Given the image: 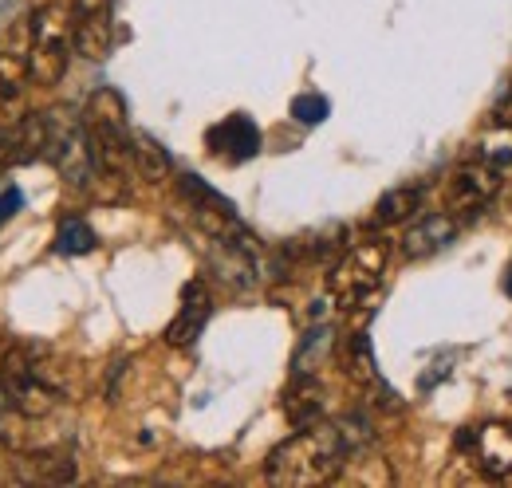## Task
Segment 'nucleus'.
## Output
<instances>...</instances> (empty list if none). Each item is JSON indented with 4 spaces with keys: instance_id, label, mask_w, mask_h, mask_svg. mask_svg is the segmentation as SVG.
<instances>
[{
    "instance_id": "obj_1",
    "label": "nucleus",
    "mask_w": 512,
    "mask_h": 488,
    "mask_svg": "<svg viewBox=\"0 0 512 488\" xmlns=\"http://www.w3.org/2000/svg\"><path fill=\"white\" fill-rule=\"evenodd\" d=\"M347 465V433L331 422H316L292 433L268 457V481L280 488L327 485Z\"/></svg>"
},
{
    "instance_id": "obj_2",
    "label": "nucleus",
    "mask_w": 512,
    "mask_h": 488,
    "mask_svg": "<svg viewBox=\"0 0 512 488\" xmlns=\"http://www.w3.org/2000/svg\"><path fill=\"white\" fill-rule=\"evenodd\" d=\"M83 134H87V150L99 174L119 178L130 166V130H127V107L119 99V91L103 87L87 99L83 107Z\"/></svg>"
},
{
    "instance_id": "obj_3",
    "label": "nucleus",
    "mask_w": 512,
    "mask_h": 488,
    "mask_svg": "<svg viewBox=\"0 0 512 488\" xmlns=\"http://www.w3.org/2000/svg\"><path fill=\"white\" fill-rule=\"evenodd\" d=\"M71 28H75V20H71L64 4H40L32 12V32H28V75H32V83L52 87V83L64 79L67 63H71V48H75Z\"/></svg>"
},
{
    "instance_id": "obj_4",
    "label": "nucleus",
    "mask_w": 512,
    "mask_h": 488,
    "mask_svg": "<svg viewBox=\"0 0 512 488\" xmlns=\"http://www.w3.org/2000/svg\"><path fill=\"white\" fill-rule=\"evenodd\" d=\"M386 260H390V244L386 241H359L355 248H347L343 260L331 268L327 292L343 307L367 304L383 284Z\"/></svg>"
},
{
    "instance_id": "obj_5",
    "label": "nucleus",
    "mask_w": 512,
    "mask_h": 488,
    "mask_svg": "<svg viewBox=\"0 0 512 488\" xmlns=\"http://www.w3.org/2000/svg\"><path fill=\"white\" fill-rule=\"evenodd\" d=\"M501 193V166L489 158H473L461 170H453L446 185V205L449 213H481L493 197Z\"/></svg>"
},
{
    "instance_id": "obj_6",
    "label": "nucleus",
    "mask_w": 512,
    "mask_h": 488,
    "mask_svg": "<svg viewBox=\"0 0 512 488\" xmlns=\"http://www.w3.org/2000/svg\"><path fill=\"white\" fill-rule=\"evenodd\" d=\"M75 52L83 60L99 63L111 56L115 32H111V0H75V28H71Z\"/></svg>"
},
{
    "instance_id": "obj_7",
    "label": "nucleus",
    "mask_w": 512,
    "mask_h": 488,
    "mask_svg": "<svg viewBox=\"0 0 512 488\" xmlns=\"http://www.w3.org/2000/svg\"><path fill=\"white\" fill-rule=\"evenodd\" d=\"M461 445L473 449L477 465L493 477H509L512 473V422H489L481 429L461 433Z\"/></svg>"
},
{
    "instance_id": "obj_8",
    "label": "nucleus",
    "mask_w": 512,
    "mask_h": 488,
    "mask_svg": "<svg viewBox=\"0 0 512 488\" xmlns=\"http://www.w3.org/2000/svg\"><path fill=\"white\" fill-rule=\"evenodd\" d=\"M209 154H217V158H225V162H245V158H253L256 146H260V130H256L253 119H245V115H229L225 122H217L213 130H209Z\"/></svg>"
},
{
    "instance_id": "obj_9",
    "label": "nucleus",
    "mask_w": 512,
    "mask_h": 488,
    "mask_svg": "<svg viewBox=\"0 0 512 488\" xmlns=\"http://www.w3.org/2000/svg\"><path fill=\"white\" fill-rule=\"evenodd\" d=\"M205 319H209V292H205V284H201V280H190V284H186V292H182V307H178L174 323L166 327V343H174V347L193 343V339L201 335Z\"/></svg>"
},
{
    "instance_id": "obj_10",
    "label": "nucleus",
    "mask_w": 512,
    "mask_h": 488,
    "mask_svg": "<svg viewBox=\"0 0 512 488\" xmlns=\"http://www.w3.org/2000/svg\"><path fill=\"white\" fill-rule=\"evenodd\" d=\"M457 237V217L453 213H434V217H422L406 237H402V256L406 260H422V256H434L442 252L449 241Z\"/></svg>"
},
{
    "instance_id": "obj_11",
    "label": "nucleus",
    "mask_w": 512,
    "mask_h": 488,
    "mask_svg": "<svg viewBox=\"0 0 512 488\" xmlns=\"http://www.w3.org/2000/svg\"><path fill=\"white\" fill-rule=\"evenodd\" d=\"M284 414H288V422H292L296 429L323 422V390L312 382V378L296 382V386L288 390V398H284Z\"/></svg>"
},
{
    "instance_id": "obj_12",
    "label": "nucleus",
    "mask_w": 512,
    "mask_h": 488,
    "mask_svg": "<svg viewBox=\"0 0 512 488\" xmlns=\"http://www.w3.org/2000/svg\"><path fill=\"white\" fill-rule=\"evenodd\" d=\"M130 166L146 182H162L170 174V154L150 134H130Z\"/></svg>"
},
{
    "instance_id": "obj_13",
    "label": "nucleus",
    "mask_w": 512,
    "mask_h": 488,
    "mask_svg": "<svg viewBox=\"0 0 512 488\" xmlns=\"http://www.w3.org/2000/svg\"><path fill=\"white\" fill-rule=\"evenodd\" d=\"M418 209H422V189L418 185H402V189H390L383 201L375 205V221L379 225H402Z\"/></svg>"
},
{
    "instance_id": "obj_14",
    "label": "nucleus",
    "mask_w": 512,
    "mask_h": 488,
    "mask_svg": "<svg viewBox=\"0 0 512 488\" xmlns=\"http://www.w3.org/2000/svg\"><path fill=\"white\" fill-rule=\"evenodd\" d=\"M56 248L67 252V256L91 252V248H95V233H91L83 221H64V225H60V241H56Z\"/></svg>"
},
{
    "instance_id": "obj_15",
    "label": "nucleus",
    "mask_w": 512,
    "mask_h": 488,
    "mask_svg": "<svg viewBox=\"0 0 512 488\" xmlns=\"http://www.w3.org/2000/svg\"><path fill=\"white\" fill-rule=\"evenodd\" d=\"M292 111H296V119H304V122H320L323 115H327V103H323V99H316V95H312V99H296V103H292Z\"/></svg>"
},
{
    "instance_id": "obj_16",
    "label": "nucleus",
    "mask_w": 512,
    "mask_h": 488,
    "mask_svg": "<svg viewBox=\"0 0 512 488\" xmlns=\"http://www.w3.org/2000/svg\"><path fill=\"white\" fill-rule=\"evenodd\" d=\"M24 8H28V0H0V28H16Z\"/></svg>"
},
{
    "instance_id": "obj_17",
    "label": "nucleus",
    "mask_w": 512,
    "mask_h": 488,
    "mask_svg": "<svg viewBox=\"0 0 512 488\" xmlns=\"http://www.w3.org/2000/svg\"><path fill=\"white\" fill-rule=\"evenodd\" d=\"M493 119H497V126H505V130H512V83H509V91L501 95V103H497Z\"/></svg>"
},
{
    "instance_id": "obj_18",
    "label": "nucleus",
    "mask_w": 512,
    "mask_h": 488,
    "mask_svg": "<svg viewBox=\"0 0 512 488\" xmlns=\"http://www.w3.org/2000/svg\"><path fill=\"white\" fill-rule=\"evenodd\" d=\"M20 201H24V197H20V189H12V185H8V189L0 193V221H4V217H12V213L20 209Z\"/></svg>"
},
{
    "instance_id": "obj_19",
    "label": "nucleus",
    "mask_w": 512,
    "mask_h": 488,
    "mask_svg": "<svg viewBox=\"0 0 512 488\" xmlns=\"http://www.w3.org/2000/svg\"><path fill=\"white\" fill-rule=\"evenodd\" d=\"M509 272H512V268H509ZM509 292H512V276H509Z\"/></svg>"
}]
</instances>
